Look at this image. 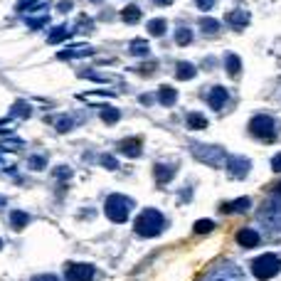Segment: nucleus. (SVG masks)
I'll use <instances>...</instances> for the list:
<instances>
[{
  "mask_svg": "<svg viewBox=\"0 0 281 281\" xmlns=\"http://www.w3.org/2000/svg\"><path fill=\"white\" fill-rule=\"evenodd\" d=\"M163 227H166V217L158 210H153V207H146L143 212L138 215L136 225H133L136 234H140V237H158L163 232Z\"/></svg>",
  "mask_w": 281,
  "mask_h": 281,
  "instance_id": "obj_1",
  "label": "nucleus"
},
{
  "mask_svg": "<svg viewBox=\"0 0 281 281\" xmlns=\"http://www.w3.org/2000/svg\"><path fill=\"white\" fill-rule=\"evenodd\" d=\"M133 210V200L126 197V195H109L106 197V205H104V212L111 222H126L128 220V212Z\"/></svg>",
  "mask_w": 281,
  "mask_h": 281,
  "instance_id": "obj_2",
  "label": "nucleus"
},
{
  "mask_svg": "<svg viewBox=\"0 0 281 281\" xmlns=\"http://www.w3.org/2000/svg\"><path fill=\"white\" fill-rule=\"evenodd\" d=\"M279 269H281V256L279 254H261V256H256L252 261V274L256 279H261V281L276 276Z\"/></svg>",
  "mask_w": 281,
  "mask_h": 281,
  "instance_id": "obj_3",
  "label": "nucleus"
},
{
  "mask_svg": "<svg viewBox=\"0 0 281 281\" xmlns=\"http://www.w3.org/2000/svg\"><path fill=\"white\" fill-rule=\"evenodd\" d=\"M249 133L256 136L259 140H269V143H271V140H276V121L271 116L259 113V116H254L249 121Z\"/></svg>",
  "mask_w": 281,
  "mask_h": 281,
  "instance_id": "obj_4",
  "label": "nucleus"
},
{
  "mask_svg": "<svg viewBox=\"0 0 281 281\" xmlns=\"http://www.w3.org/2000/svg\"><path fill=\"white\" fill-rule=\"evenodd\" d=\"M259 217H261V222L266 227H274V229L281 227V197L276 195V197L266 200L261 205V210H259Z\"/></svg>",
  "mask_w": 281,
  "mask_h": 281,
  "instance_id": "obj_5",
  "label": "nucleus"
},
{
  "mask_svg": "<svg viewBox=\"0 0 281 281\" xmlns=\"http://www.w3.org/2000/svg\"><path fill=\"white\" fill-rule=\"evenodd\" d=\"M225 168H227V173H229L232 178H244V175L249 173L252 163H249L247 158H242V156H229V158L225 161Z\"/></svg>",
  "mask_w": 281,
  "mask_h": 281,
  "instance_id": "obj_6",
  "label": "nucleus"
},
{
  "mask_svg": "<svg viewBox=\"0 0 281 281\" xmlns=\"http://www.w3.org/2000/svg\"><path fill=\"white\" fill-rule=\"evenodd\" d=\"M64 276H67V281H91L94 279V266L91 264H69Z\"/></svg>",
  "mask_w": 281,
  "mask_h": 281,
  "instance_id": "obj_7",
  "label": "nucleus"
},
{
  "mask_svg": "<svg viewBox=\"0 0 281 281\" xmlns=\"http://www.w3.org/2000/svg\"><path fill=\"white\" fill-rule=\"evenodd\" d=\"M205 99H207V104H210L215 111H222L225 104H227V99H229V91H227L225 86H212L210 94H207Z\"/></svg>",
  "mask_w": 281,
  "mask_h": 281,
  "instance_id": "obj_8",
  "label": "nucleus"
},
{
  "mask_svg": "<svg viewBox=\"0 0 281 281\" xmlns=\"http://www.w3.org/2000/svg\"><path fill=\"white\" fill-rule=\"evenodd\" d=\"M227 25H229V28H234V30H244V28L249 25V13H247V10H242V8H237V10L227 13Z\"/></svg>",
  "mask_w": 281,
  "mask_h": 281,
  "instance_id": "obj_9",
  "label": "nucleus"
},
{
  "mask_svg": "<svg viewBox=\"0 0 281 281\" xmlns=\"http://www.w3.org/2000/svg\"><path fill=\"white\" fill-rule=\"evenodd\" d=\"M140 148H143V143H140V138H123L118 143V151L131 156V158H138L140 156Z\"/></svg>",
  "mask_w": 281,
  "mask_h": 281,
  "instance_id": "obj_10",
  "label": "nucleus"
},
{
  "mask_svg": "<svg viewBox=\"0 0 281 281\" xmlns=\"http://www.w3.org/2000/svg\"><path fill=\"white\" fill-rule=\"evenodd\" d=\"M89 55H94V50H91L89 45H74V47H69V50H62L57 57H59V59H74V57H89Z\"/></svg>",
  "mask_w": 281,
  "mask_h": 281,
  "instance_id": "obj_11",
  "label": "nucleus"
},
{
  "mask_svg": "<svg viewBox=\"0 0 281 281\" xmlns=\"http://www.w3.org/2000/svg\"><path fill=\"white\" fill-rule=\"evenodd\" d=\"M237 242L242 244V247H247V249H252V247H256L259 244V234L254 232V229H239L237 232Z\"/></svg>",
  "mask_w": 281,
  "mask_h": 281,
  "instance_id": "obj_12",
  "label": "nucleus"
},
{
  "mask_svg": "<svg viewBox=\"0 0 281 281\" xmlns=\"http://www.w3.org/2000/svg\"><path fill=\"white\" fill-rule=\"evenodd\" d=\"M195 74H197L195 64H190V62H178V67H175V77H178L180 82H190Z\"/></svg>",
  "mask_w": 281,
  "mask_h": 281,
  "instance_id": "obj_13",
  "label": "nucleus"
},
{
  "mask_svg": "<svg viewBox=\"0 0 281 281\" xmlns=\"http://www.w3.org/2000/svg\"><path fill=\"white\" fill-rule=\"evenodd\" d=\"M158 101H161L163 106H175L178 91H175L173 86H161V89H158Z\"/></svg>",
  "mask_w": 281,
  "mask_h": 281,
  "instance_id": "obj_14",
  "label": "nucleus"
},
{
  "mask_svg": "<svg viewBox=\"0 0 281 281\" xmlns=\"http://www.w3.org/2000/svg\"><path fill=\"white\" fill-rule=\"evenodd\" d=\"M249 197H239V200H234V202H225L220 210L222 212H227V215H232V212H244V210H249Z\"/></svg>",
  "mask_w": 281,
  "mask_h": 281,
  "instance_id": "obj_15",
  "label": "nucleus"
},
{
  "mask_svg": "<svg viewBox=\"0 0 281 281\" xmlns=\"http://www.w3.org/2000/svg\"><path fill=\"white\" fill-rule=\"evenodd\" d=\"M225 69H227L229 77H239V72H242V59H239L237 55H227V57H225Z\"/></svg>",
  "mask_w": 281,
  "mask_h": 281,
  "instance_id": "obj_16",
  "label": "nucleus"
},
{
  "mask_svg": "<svg viewBox=\"0 0 281 281\" xmlns=\"http://www.w3.org/2000/svg\"><path fill=\"white\" fill-rule=\"evenodd\" d=\"M72 35V30L67 28V25H59V28H55V30H50V37H47V42L50 45H57V42H62L64 37H69Z\"/></svg>",
  "mask_w": 281,
  "mask_h": 281,
  "instance_id": "obj_17",
  "label": "nucleus"
},
{
  "mask_svg": "<svg viewBox=\"0 0 281 281\" xmlns=\"http://www.w3.org/2000/svg\"><path fill=\"white\" fill-rule=\"evenodd\" d=\"M185 123H188V128H195V131H200V128H207V118H205L202 113H188Z\"/></svg>",
  "mask_w": 281,
  "mask_h": 281,
  "instance_id": "obj_18",
  "label": "nucleus"
},
{
  "mask_svg": "<svg viewBox=\"0 0 281 281\" xmlns=\"http://www.w3.org/2000/svg\"><path fill=\"white\" fill-rule=\"evenodd\" d=\"M131 52H133L136 57H148V52H151L148 40H133V42H131Z\"/></svg>",
  "mask_w": 281,
  "mask_h": 281,
  "instance_id": "obj_19",
  "label": "nucleus"
},
{
  "mask_svg": "<svg viewBox=\"0 0 281 281\" xmlns=\"http://www.w3.org/2000/svg\"><path fill=\"white\" fill-rule=\"evenodd\" d=\"M121 18H123L126 23L136 25V23L140 20V10H138V5H126V8H123V13H121Z\"/></svg>",
  "mask_w": 281,
  "mask_h": 281,
  "instance_id": "obj_20",
  "label": "nucleus"
},
{
  "mask_svg": "<svg viewBox=\"0 0 281 281\" xmlns=\"http://www.w3.org/2000/svg\"><path fill=\"white\" fill-rule=\"evenodd\" d=\"M166 28H168V23H166L163 18H156V20H151V23H148V35L161 37V35L166 32Z\"/></svg>",
  "mask_w": 281,
  "mask_h": 281,
  "instance_id": "obj_21",
  "label": "nucleus"
},
{
  "mask_svg": "<svg viewBox=\"0 0 281 281\" xmlns=\"http://www.w3.org/2000/svg\"><path fill=\"white\" fill-rule=\"evenodd\" d=\"M200 28H202L205 35H217V32H220V23L212 20V18H202V20H200Z\"/></svg>",
  "mask_w": 281,
  "mask_h": 281,
  "instance_id": "obj_22",
  "label": "nucleus"
},
{
  "mask_svg": "<svg viewBox=\"0 0 281 281\" xmlns=\"http://www.w3.org/2000/svg\"><path fill=\"white\" fill-rule=\"evenodd\" d=\"M175 42H178L180 47L190 45V42H193V32H190V28H178V30H175Z\"/></svg>",
  "mask_w": 281,
  "mask_h": 281,
  "instance_id": "obj_23",
  "label": "nucleus"
},
{
  "mask_svg": "<svg viewBox=\"0 0 281 281\" xmlns=\"http://www.w3.org/2000/svg\"><path fill=\"white\" fill-rule=\"evenodd\" d=\"M173 170H175L173 166H170V168H166V166H156L153 173H156V180H158V183H168V180H173Z\"/></svg>",
  "mask_w": 281,
  "mask_h": 281,
  "instance_id": "obj_24",
  "label": "nucleus"
},
{
  "mask_svg": "<svg viewBox=\"0 0 281 281\" xmlns=\"http://www.w3.org/2000/svg\"><path fill=\"white\" fill-rule=\"evenodd\" d=\"M10 222H13V227H15V229H23V227L30 222V215H25V212L15 210V212H10Z\"/></svg>",
  "mask_w": 281,
  "mask_h": 281,
  "instance_id": "obj_25",
  "label": "nucleus"
},
{
  "mask_svg": "<svg viewBox=\"0 0 281 281\" xmlns=\"http://www.w3.org/2000/svg\"><path fill=\"white\" fill-rule=\"evenodd\" d=\"M101 118H104L106 123H111V126H113V123H118L121 113H118V109H109V106H106V109H101Z\"/></svg>",
  "mask_w": 281,
  "mask_h": 281,
  "instance_id": "obj_26",
  "label": "nucleus"
},
{
  "mask_svg": "<svg viewBox=\"0 0 281 281\" xmlns=\"http://www.w3.org/2000/svg\"><path fill=\"white\" fill-rule=\"evenodd\" d=\"M215 229V222L212 220H197L195 222V234H207Z\"/></svg>",
  "mask_w": 281,
  "mask_h": 281,
  "instance_id": "obj_27",
  "label": "nucleus"
},
{
  "mask_svg": "<svg viewBox=\"0 0 281 281\" xmlns=\"http://www.w3.org/2000/svg\"><path fill=\"white\" fill-rule=\"evenodd\" d=\"M10 116H30V106L25 101H18L13 109H10Z\"/></svg>",
  "mask_w": 281,
  "mask_h": 281,
  "instance_id": "obj_28",
  "label": "nucleus"
},
{
  "mask_svg": "<svg viewBox=\"0 0 281 281\" xmlns=\"http://www.w3.org/2000/svg\"><path fill=\"white\" fill-rule=\"evenodd\" d=\"M28 166H30L32 170H42V168L47 166V158H45V156H32V158L28 161Z\"/></svg>",
  "mask_w": 281,
  "mask_h": 281,
  "instance_id": "obj_29",
  "label": "nucleus"
},
{
  "mask_svg": "<svg viewBox=\"0 0 281 281\" xmlns=\"http://www.w3.org/2000/svg\"><path fill=\"white\" fill-rule=\"evenodd\" d=\"M47 20H50V18H47V15H35V18H32V20H30V18H28V25H30V28H32V30H37V28H42V25H45V23H47Z\"/></svg>",
  "mask_w": 281,
  "mask_h": 281,
  "instance_id": "obj_30",
  "label": "nucleus"
},
{
  "mask_svg": "<svg viewBox=\"0 0 281 281\" xmlns=\"http://www.w3.org/2000/svg\"><path fill=\"white\" fill-rule=\"evenodd\" d=\"M55 126H57V131H59V133H64V131H69V128H72V126H74V121H72V118H67V116H64V118H59V121H57V123H55Z\"/></svg>",
  "mask_w": 281,
  "mask_h": 281,
  "instance_id": "obj_31",
  "label": "nucleus"
},
{
  "mask_svg": "<svg viewBox=\"0 0 281 281\" xmlns=\"http://www.w3.org/2000/svg\"><path fill=\"white\" fill-rule=\"evenodd\" d=\"M101 166H104V168H109V170H116V168H118V161H116V158H111V156H104V158H101Z\"/></svg>",
  "mask_w": 281,
  "mask_h": 281,
  "instance_id": "obj_32",
  "label": "nucleus"
},
{
  "mask_svg": "<svg viewBox=\"0 0 281 281\" xmlns=\"http://www.w3.org/2000/svg\"><path fill=\"white\" fill-rule=\"evenodd\" d=\"M215 3H217V0H195V5H197L200 10H205V13H207V10H212V8H215Z\"/></svg>",
  "mask_w": 281,
  "mask_h": 281,
  "instance_id": "obj_33",
  "label": "nucleus"
},
{
  "mask_svg": "<svg viewBox=\"0 0 281 281\" xmlns=\"http://www.w3.org/2000/svg\"><path fill=\"white\" fill-rule=\"evenodd\" d=\"M55 175H57V178H69V175H72V168L59 166V168H55Z\"/></svg>",
  "mask_w": 281,
  "mask_h": 281,
  "instance_id": "obj_34",
  "label": "nucleus"
},
{
  "mask_svg": "<svg viewBox=\"0 0 281 281\" xmlns=\"http://www.w3.org/2000/svg\"><path fill=\"white\" fill-rule=\"evenodd\" d=\"M0 148H20V140H0Z\"/></svg>",
  "mask_w": 281,
  "mask_h": 281,
  "instance_id": "obj_35",
  "label": "nucleus"
},
{
  "mask_svg": "<svg viewBox=\"0 0 281 281\" xmlns=\"http://www.w3.org/2000/svg\"><path fill=\"white\" fill-rule=\"evenodd\" d=\"M271 170H274V173H281V153L274 156V161H271Z\"/></svg>",
  "mask_w": 281,
  "mask_h": 281,
  "instance_id": "obj_36",
  "label": "nucleus"
},
{
  "mask_svg": "<svg viewBox=\"0 0 281 281\" xmlns=\"http://www.w3.org/2000/svg\"><path fill=\"white\" fill-rule=\"evenodd\" d=\"M57 10H59V13H69V10H72V3H69V0H64V3L57 5Z\"/></svg>",
  "mask_w": 281,
  "mask_h": 281,
  "instance_id": "obj_37",
  "label": "nucleus"
},
{
  "mask_svg": "<svg viewBox=\"0 0 281 281\" xmlns=\"http://www.w3.org/2000/svg\"><path fill=\"white\" fill-rule=\"evenodd\" d=\"M32 281H57V279H55L52 274H40V276H35Z\"/></svg>",
  "mask_w": 281,
  "mask_h": 281,
  "instance_id": "obj_38",
  "label": "nucleus"
},
{
  "mask_svg": "<svg viewBox=\"0 0 281 281\" xmlns=\"http://www.w3.org/2000/svg\"><path fill=\"white\" fill-rule=\"evenodd\" d=\"M153 3H156V5H170L173 0H153Z\"/></svg>",
  "mask_w": 281,
  "mask_h": 281,
  "instance_id": "obj_39",
  "label": "nucleus"
},
{
  "mask_svg": "<svg viewBox=\"0 0 281 281\" xmlns=\"http://www.w3.org/2000/svg\"><path fill=\"white\" fill-rule=\"evenodd\" d=\"M274 195H279V197H281V183H279V185L274 188Z\"/></svg>",
  "mask_w": 281,
  "mask_h": 281,
  "instance_id": "obj_40",
  "label": "nucleus"
},
{
  "mask_svg": "<svg viewBox=\"0 0 281 281\" xmlns=\"http://www.w3.org/2000/svg\"><path fill=\"white\" fill-rule=\"evenodd\" d=\"M3 202H5V197H0V205H3Z\"/></svg>",
  "mask_w": 281,
  "mask_h": 281,
  "instance_id": "obj_41",
  "label": "nucleus"
},
{
  "mask_svg": "<svg viewBox=\"0 0 281 281\" xmlns=\"http://www.w3.org/2000/svg\"><path fill=\"white\" fill-rule=\"evenodd\" d=\"M91 3H101V0H91Z\"/></svg>",
  "mask_w": 281,
  "mask_h": 281,
  "instance_id": "obj_42",
  "label": "nucleus"
},
{
  "mask_svg": "<svg viewBox=\"0 0 281 281\" xmlns=\"http://www.w3.org/2000/svg\"><path fill=\"white\" fill-rule=\"evenodd\" d=\"M0 249H3V242H0Z\"/></svg>",
  "mask_w": 281,
  "mask_h": 281,
  "instance_id": "obj_43",
  "label": "nucleus"
}]
</instances>
